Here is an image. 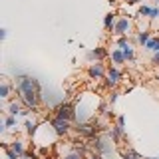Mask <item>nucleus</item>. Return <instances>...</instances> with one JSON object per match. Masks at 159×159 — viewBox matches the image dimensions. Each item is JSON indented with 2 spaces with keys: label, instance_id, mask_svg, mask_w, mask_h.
Returning a JSON list of instances; mask_svg holds the SVG:
<instances>
[{
  "label": "nucleus",
  "instance_id": "obj_12",
  "mask_svg": "<svg viewBox=\"0 0 159 159\" xmlns=\"http://www.w3.org/2000/svg\"><path fill=\"white\" fill-rule=\"evenodd\" d=\"M8 113L10 116H22V107H20V103L18 102H10V106H8Z\"/></svg>",
  "mask_w": 159,
  "mask_h": 159
},
{
  "label": "nucleus",
  "instance_id": "obj_10",
  "mask_svg": "<svg viewBox=\"0 0 159 159\" xmlns=\"http://www.w3.org/2000/svg\"><path fill=\"white\" fill-rule=\"evenodd\" d=\"M116 22H117L116 12H109V14H106V18H103V28H106V30H113Z\"/></svg>",
  "mask_w": 159,
  "mask_h": 159
},
{
  "label": "nucleus",
  "instance_id": "obj_9",
  "mask_svg": "<svg viewBox=\"0 0 159 159\" xmlns=\"http://www.w3.org/2000/svg\"><path fill=\"white\" fill-rule=\"evenodd\" d=\"M109 58L113 60V64H125V56H123V50H121V48H116V50H111Z\"/></svg>",
  "mask_w": 159,
  "mask_h": 159
},
{
  "label": "nucleus",
  "instance_id": "obj_14",
  "mask_svg": "<svg viewBox=\"0 0 159 159\" xmlns=\"http://www.w3.org/2000/svg\"><path fill=\"white\" fill-rule=\"evenodd\" d=\"M121 50H123V56H125V62H133V60H135V50L131 48V44L125 46V48H121Z\"/></svg>",
  "mask_w": 159,
  "mask_h": 159
},
{
  "label": "nucleus",
  "instance_id": "obj_23",
  "mask_svg": "<svg viewBox=\"0 0 159 159\" xmlns=\"http://www.w3.org/2000/svg\"><path fill=\"white\" fill-rule=\"evenodd\" d=\"M64 159H82V153H80V151H72V153H68Z\"/></svg>",
  "mask_w": 159,
  "mask_h": 159
},
{
  "label": "nucleus",
  "instance_id": "obj_3",
  "mask_svg": "<svg viewBox=\"0 0 159 159\" xmlns=\"http://www.w3.org/2000/svg\"><path fill=\"white\" fill-rule=\"evenodd\" d=\"M106 74H107V70H106V66H103L102 60H96V62L88 68V76L92 78V80H103V78H106Z\"/></svg>",
  "mask_w": 159,
  "mask_h": 159
},
{
  "label": "nucleus",
  "instance_id": "obj_25",
  "mask_svg": "<svg viewBox=\"0 0 159 159\" xmlns=\"http://www.w3.org/2000/svg\"><path fill=\"white\" fill-rule=\"evenodd\" d=\"M151 64H153V66H159V52H153V58H151Z\"/></svg>",
  "mask_w": 159,
  "mask_h": 159
},
{
  "label": "nucleus",
  "instance_id": "obj_22",
  "mask_svg": "<svg viewBox=\"0 0 159 159\" xmlns=\"http://www.w3.org/2000/svg\"><path fill=\"white\" fill-rule=\"evenodd\" d=\"M117 98H119V93H117V92H111V93H109V99H107L109 106H113V103L117 102Z\"/></svg>",
  "mask_w": 159,
  "mask_h": 159
},
{
  "label": "nucleus",
  "instance_id": "obj_26",
  "mask_svg": "<svg viewBox=\"0 0 159 159\" xmlns=\"http://www.w3.org/2000/svg\"><path fill=\"white\" fill-rule=\"evenodd\" d=\"M117 125H123V127H125V117H123V116H117Z\"/></svg>",
  "mask_w": 159,
  "mask_h": 159
},
{
  "label": "nucleus",
  "instance_id": "obj_20",
  "mask_svg": "<svg viewBox=\"0 0 159 159\" xmlns=\"http://www.w3.org/2000/svg\"><path fill=\"white\" fill-rule=\"evenodd\" d=\"M121 157H123V159H141V155H139V153H135V151H131V149H129V151H123Z\"/></svg>",
  "mask_w": 159,
  "mask_h": 159
},
{
  "label": "nucleus",
  "instance_id": "obj_24",
  "mask_svg": "<svg viewBox=\"0 0 159 159\" xmlns=\"http://www.w3.org/2000/svg\"><path fill=\"white\" fill-rule=\"evenodd\" d=\"M149 18H151V20L159 18V8H157V6H153V8H151V16H149Z\"/></svg>",
  "mask_w": 159,
  "mask_h": 159
},
{
  "label": "nucleus",
  "instance_id": "obj_5",
  "mask_svg": "<svg viewBox=\"0 0 159 159\" xmlns=\"http://www.w3.org/2000/svg\"><path fill=\"white\" fill-rule=\"evenodd\" d=\"M121 80V72L116 68V66H109L107 68V74H106V88H116Z\"/></svg>",
  "mask_w": 159,
  "mask_h": 159
},
{
  "label": "nucleus",
  "instance_id": "obj_4",
  "mask_svg": "<svg viewBox=\"0 0 159 159\" xmlns=\"http://www.w3.org/2000/svg\"><path fill=\"white\" fill-rule=\"evenodd\" d=\"M56 117H62V119H68V121H72V119H76V111H74V106L72 103H60L56 107Z\"/></svg>",
  "mask_w": 159,
  "mask_h": 159
},
{
  "label": "nucleus",
  "instance_id": "obj_2",
  "mask_svg": "<svg viewBox=\"0 0 159 159\" xmlns=\"http://www.w3.org/2000/svg\"><path fill=\"white\" fill-rule=\"evenodd\" d=\"M129 32H131V20H129V18H117V22H116V26H113L111 34L119 38V36H127Z\"/></svg>",
  "mask_w": 159,
  "mask_h": 159
},
{
  "label": "nucleus",
  "instance_id": "obj_7",
  "mask_svg": "<svg viewBox=\"0 0 159 159\" xmlns=\"http://www.w3.org/2000/svg\"><path fill=\"white\" fill-rule=\"evenodd\" d=\"M76 131L80 133V135H84V137H93L98 133V127L92 125V123H78Z\"/></svg>",
  "mask_w": 159,
  "mask_h": 159
},
{
  "label": "nucleus",
  "instance_id": "obj_18",
  "mask_svg": "<svg viewBox=\"0 0 159 159\" xmlns=\"http://www.w3.org/2000/svg\"><path fill=\"white\" fill-rule=\"evenodd\" d=\"M8 93H10V84L6 82V80H2V84H0V98H8Z\"/></svg>",
  "mask_w": 159,
  "mask_h": 159
},
{
  "label": "nucleus",
  "instance_id": "obj_27",
  "mask_svg": "<svg viewBox=\"0 0 159 159\" xmlns=\"http://www.w3.org/2000/svg\"><path fill=\"white\" fill-rule=\"evenodd\" d=\"M0 40H6V30H4V28L0 30Z\"/></svg>",
  "mask_w": 159,
  "mask_h": 159
},
{
  "label": "nucleus",
  "instance_id": "obj_8",
  "mask_svg": "<svg viewBox=\"0 0 159 159\" xmlns=\"http://www.w3.org/2000/svg\"><path fill=\"white\" fill-rule=\"evenodd\" d=\"M107 56H109V52H107L103 46H99V48H96V50H92V52L86 54L88 60H106Z\"/></svg>",
  "mask_w": 159,
  "mask_h": 159
},
{
  "label": "nucleus",
  "instance_id": "obj_15",
  "mask_svg": "<svg viewBox=\"0 0 159 159\" xmlns=\"http://www.w3.org/2000/svg\"><path fill=\"white\" fill-rule=\"evenodd\" d=\"M10 147H12L14 151H16L18 155H20V157H22V155H26V151H24V143L20 141V139H14V141H12V145H10Z\"/></svg>",
  "mask_w": 159,
  "mask_h": 159
},
{
  "label": "nucleus",
  "instance_id": "obj_30",
  "mask_svg": "<svg viewBox=\"0 0 159 159\" xmlns=\"http://www.w3.org/2000/svg\"><path fill=\"white\" fill-rule=\"evenodd\" d=\"M44 159H50V157H44Z\"/></svg>",
  "mask_w": 159,
  "mask_h": 159
},
{
  "label": "nucleus",
  "instance_id": "obj_28",
  "mask_svg": "<svg viewBox=\"0 0 159 159\" xmlns=\"http://www.w3.org/2000/svg\"><path fill=\"white\" fill-rule=\"evenodd\" d=\"M125 2H127V4H135L137 0H125Z\"/></svg>",
  "mask_w": 159,
  "mask_h": 159
},
{
  "label": "nucleus",
  "instance_id": "obj_29",
  "mask_svg": "<svg viewBox=\"0 0 159 159\" xmlns=\"http://www.w3.org/2000/svg\"><path fill=\"white\" fill-rule=\"evenodd\" d=\"M147 159H159V157H147Z\"/></svg>",
  "mask_w": 159,
  "mask_h": 159
},
{
  "label": "nucleus",
  "instance_id": "obj_17",
  "mask_svg": "<svg viewBox=\"0 0 159 159\" xmlns=\"http://www.w3.org/2000/svg\"><path fill=\"white\" fill-rule=\"evenodd\" d=\"M149 38H151V34H149L147 30H145V32H139V34H137V44L145 48V44L149 42Z\"/></svg>",
  "mask_w": 159,
  "mask_h": 159
},
{
  "label": "nucleus",
  "instance_id": "obj_16",
  "mask_svg": "<svg viewBox=\"0 0 159 159\" xmlns=\"http://www.w3.org/2000/svg\"><path fill=\"white\" fill-rule=\"evenodd\" d=\"M24 127H26V133H28L30 137L36 135V129H38V123H36V121H30V119H28V121L24 123Z\"/></svg>",
  "mask_w": 159,
  "mask_h": 159
},
{
  "label": "nucleus",
  "instance_id": "obj_6",
  "mask_svg": "<svg viewBox=\"0 0 159 159\" xmlns=\"http://www.w3.org/2000/svg\"><path fill=\"white\" fill-rule=\"evenodd\" d=\"M52 127H54V131H56V135H66V133L70 131V121H68V119H62V117L54 116Z\"/></svg>",
  "mask_w": 159,
  "mask_h": 159
},
{
  "label": "nucleus",
  "instance_id": "obj_11",
  "mask_svg": "<svg viewBox=\"0 0 159 159\" xmlns=\"http://www.w3.org/2000/svg\"><path fill=\"white\" fill-rule=\"evenodd\" d=\"M123 125H113L111 129H109V137L113 139V141H119V139H121V135H123Z\"/></svg>",
  "mask_w": 159,
  "mask_h": 159
},
{
  "label": "nucleus",
  "instance_id": "obj_1",
  "mask_svg": "<svg viewBox=\"0 0 159 159\" xmlns=\"http://www.w3.org/2000/svg\"><path fill=\"white\" fill-rule=\"evenodd\" d=\"M14 89L20 96V103H24L26 107L36 109L40 106V84L36 78L20 74L14 80Z\"/></svg>",
  "mask_w": 159,
  "mask_h": 159
},
{
  "label": "nucleus",
  "instance_id": "obj_13",
  "mask_svg": "<svg viewBox=\"0 0 159 159\" xmlns=\"http://www.w3.org/2000/svg\"><path fill=\"white\" fill-rule=\"evenodd\" d=\"M147 52H159V38H149V42L145 44Z\"/></svg>",
  "mask_w": 159,
  "mask_h": 159
},
{
  "label": "nucleus",
  "instance_id": "obj_31",
  "mask_svg": "<svg viewBox=\"0 0 159 159\" xmlns=\"http://www.w3.org/2000/svg\"><path fill=\"white\" fill-rule=\"evenodd\" d=\"M111 2H113V0H111Z\"/></svg>",
  "mask_w": 159,
  "mask_h": 159
},
{
  "label": "nucleus",
  "instance_id": "obj_19",
  "mask_svg": "<svg viewBox=\"0 0 159 159\" xmlns=\"http://www.w3.org/2000/svg\"><path fill=\"white\" fill-rule=\"evenodd\" d=\"M16 125V116H8L6 121H4V127H0V131H6L8 127H14Z\"/></svg>",
  "mask_w": 159,
  "mask_h": 159
},
{
  "label": "nucleus",
  "instance_id": "obj_21",
  "mask_svg": "<svg viewBox=\"0 0 159 159\" xmlns=\"http://www.w3.org/2000/svg\"><path fill=\"white\" fill-rule=\"evenodd\" d=\"M151 8L153 6H147V4H143V6H139V16H151Z\"/></svg>",
  "mask_w": 159,
  "mask_h": 159
}]
</instances>
